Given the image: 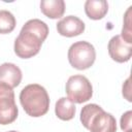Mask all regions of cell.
<instances>
[{
  "label": "cell",
  "mask_w": 132,
  "mask_h": 132,
  "mask_svg": "<svg viewBox=\"0 0 132 132\" xmlns=\"http://www.w3.org/2000/svg\"><path fill=\"white\" fill-rule=\"evenodd\" d=\"M20 101L26 113L34 118L44 116L50 107L48 94L38 84H31L23 88L20 94Z\"/></svg>",
  "instance_id": "1"
},
{
  "label": "cell",
  "mask_w": 132,
  "mask_h": 132,
  "mask_svg": "<svg viewBox=\"0 0 132 132\" xmlns=\"http://www.w3.org/2000/svg\"><path fill=\"white\" fill-rule=\"evenodd\" d=\"M82 126L91 132H116L117 122L112 114L105 112L101 106L92 103L87 104L80 111Z\"/></svg>",
  "instance_id": "2"
},
{
  "label": "cell",
  "mask_w": 132,
  "mask_h": 132,
  "mask_svg": "<svg viewBox=\"0 0 132 132\" xmlns=\"http://www.w3.org/2000/svg\"><path fill=\"white\" fill-rule=\"evenodd\" d=\"M96 59L94 46L88 41L74 42L68 51V61L70 65L78 70L90 68Z\"/></svg>",
  "instance_id": "3"
},
{
  "label": "cell",
  "mask_w": 132,
  "mask_h": 132,
  "mask_svg": "<svg viewBox=\"0 0 132 132\" xmlns=\"http://www.w3.org/2000/svg\"><path fill=\"white\" fill-rule=\"evenodd\" d=\"M66 94L73 103H82L92 98L93 88L86 76L76 74L68 78L66 82Z\"/></svg>",
  "instance_id": "4"
},
{
  "label": "cell",
  "mask_w": 132,
  "mask_h": 132,
  "mask_svg": "<svg viewBox=\"0 0 132 132\" xmlns=\"http://www.w3.org/2000/svg\"><path fill=\"white\" fill-rule=\"evenodd\" d=\"M18 113L19 110L12 89L4 84H0V124H11L16 120Z\"/></svg>",
  "instance_id": "5"
},
{
  "label": "cell",
  "mask_w": 132,
  "mask_h": 132,
  "mask_svg": "<svg viewBox=\"0 0 132 132\" xmlns=\"http://www.w3.org/2000/svg\"><path fill=\"white\" fill-rule=\"evenodd\" d=\"M41 44L42 41L36 35L21 30L14 40V53L22 59H29L39 53Z\"/></svg>",
  "instance_id": "6"
},
{
  "label": "cell",
  "mask_w": 132,
  "mask_h": 132,
  "mask_svg": "<svg viewBox=\"0 0 132 132\" xmlns=\"http://www.w3.org/2000/svg\"><path fill=\"white\" fill-rule=\"evenodd\" d=\"M108 54L116 62H127L132 56V43L127 42L121 35H116L108 42Z\"/></svg>",
  "instance_id": "7"
},
{
  "label": "cell",
  "mask_w": 132,
  "mask_h": 132,
  "mask_svg": "<svg viewBox=\"0 0 132 132\" xmlns=\"http://www.w3.org/2000/svg\"><path fill=\"white\" fill-rule=\"evenodd\" d=\"M58 33L62 36L73 37L85 31V23L77 16L68 15L60 20L57 24Z\"/></svg>",
  "instance_id": "8"
},
{
  "label": "cell",
  "mask_w": 132,
  "mask_h": 132,
  "mask_svg": "<svg viewBox=\"0 0 132 132\" xmlns=\"http://www.w3.org/2000/svg\"><path fill=\"white\" fill-rule=\"evenodd\" d=\"M22 80L21 69L12 63H3L0 65V84H4L13 89Z\"/></svg>",
  "instance_id": "9"
},
{
  "label": "cell",
  "mask_w": 132,
  "mask_h": 132,
  "mask_svg": "<svg viewBox=\"0 0 132 132\" xmlns=\"http://www.w3.org/2000/svg\"><path fill=\"white\" fill-rule=\"evenodd\" d=\"M108 10V4L105 0H88L85 3V11L88 18L92 20H101Z\"/></svg>",
  "instance_id": "10"
},
{
  "label": "cell",
  "mask_w": 132,
  "mask_h": 132,
  "mask_svg": "<svg viewBox=\"0 0 132 132\" xmlns=\"http://www.w3.org/2000/svg\"><path fill=\"white\" fill-rule=\"evenodd\" d=\"M42 13L50 19H59L64 14L65 2L63 0H42L40 2Z\"/></svg>",
  "instance_id": "11"
},
{
  "label": "cell",
  "mask_w": 132,
  "mask_h": 132,
  "mask_svg": "<svg viewBox=\"0 0 132 132\" xmlns=\"http://www.w3.org/2000/svg\"><path fill=\"white\" fill-rule=\"evenodd\" d=\"M55 112L56 116L63 121H69L74 118L75 114V105L74 103L66 97L60 98L56 102L55 106Z\"/></svg>",
  "instance_id": "12"
},
{
  "label": "cell",
  "mask_w": 132,
  "mask_h": 132,
  "mask_svg": "<svg viewBox=\"0 0 132 132\" xmlns=\"http://www.w3.org/2000/svg\"><path fill=\"white\" fill-rule=\"evenodd\" d=\"M22 30L28 31V32L36 35L42 42L45 40V38L47 37V34H48L47 25L44 22H42L41 20H38V19H33V20L28 21L23 26Z\"/></svg>",
  "instance_id": "13"
},
{
  "label": "cell",
  "mask_w": 132,
  "mask_h": 132,
  "mask_svg": "<svg viewBox=\"0 0 132 132\" xmlns=\"http://www.w3.org/2000/svg\"><path fill=\"white\" fill-rule=\"evenodd\" d=\"M15 18L8 10H0V34L10 33L15 27Z\"/></svg>",
  "instance_id": "14"
},
{
  "label": "cell",
  "mask_w": 132,
  "mask_h": 132,
  "mask_svg": "<svg viewBox=\"0 0 132 132\" xmlns=\"http://www.w3.org/2000/svg\"><path fill=\"white\" fill-rule=\"evenodd\" d=\"M131 6L128 8V10L125 13L124 16V26L122 30V38L125 39L127 42L132 43V29H131Z\"/></svg>",
  "instance_id": "15"
},
{
  "label": "cell",
  "mask_w": 132,
  "mask_h": 132,
  "mask_svg": "<svg viewBox=\"0 0 132 132\" xmlns=\"http://www.w3.org/2000/svg\"><path fill=\"white\" fill-rule=\"evenodd\" d=\"M131 114H132V111L129 110L125 112L121 118V128L125 132L131 131Z\"/></svg>",
  "instance_id": "16"
},
{
  "label": "cell",
  "mask_w": 132,
  "mask_h": 132,
  "mask_svg": "<svg viewBox=\"0 0 132 132\" xmlns=\"http://www.w3.org/2000/svg\"><path fill=\"white\" fill-rule=\"evenodd\" d=\"M130 77L127 78V80L125 81V85H123V95L126 97V99L128 101H131V97H130Z\"/></svg>",
  "instance_id": "17"
},
{
  "label": "cell",
  "mask_w": 132,
  "mask_h": 132,
  "mask_svg": "<svg viewBox=\"0 0 132 132\" xmlns=\"http://www.w3.org/2000/svg\"><path fill=\"white\" fill-rule=\"evenodd\" d=\"M7 132H18V131H13V130H11V131H7Z\"/></svg>",
  "instance_id": "18"
},
{
  "label": "cell",
  "mask_w": 132,
  "mask_h": 132,
  "mask_svg": "<svg viewBox=\"0 0 132 132\" xmlns=\"http://www.w3.org/2000/svg\"><path fill=\"white\" fill-rule=\"evenodd\" d=\"M130 132H132V131H130Z\"/></svg>",
  "instance_id": "19"
}]
</instances>
